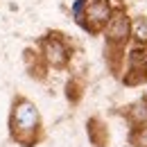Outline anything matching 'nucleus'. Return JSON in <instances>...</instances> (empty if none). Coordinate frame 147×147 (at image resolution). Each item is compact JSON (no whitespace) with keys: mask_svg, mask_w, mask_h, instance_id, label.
Listing matches in <instances>:
<instances>
[{"mask_svg":"<svg viewBox=\"0 0 147 147\" xmlns=\"http://www.w3.org/2000/svg\"><path fill=\"white\" fill-rule=\"evenodd\" d=\"M113 2L111 0H88L86 5V14H84V20H82V30L91 36H97L102 34L104 25L109 23L111 14H113Z\"/></svg>","mask_w":147,"mask_h":147,"instance_id":"nucleus-4","label":"nucleus"},{"mask_svg":"<svg viewBox=\"0 0 147 147\" xmlns=\"http://www.w3.org/2000/svg\"><path fill=\"white\" fill-rule=\"evenodd\" d=\"M131 41L147 48V16H131Z\"/></svg>","mask_w":147,"mask_h":147,"instance_id":"nucleus-8","label":"nucleus"},{"mask_svg":"<svg viewBox=\"0 0 147 147\" xmlns=\"http://www.w3.org/2000/svg\"><path fill=\"white\" fill-rule=\"evenodd\" d=\"M36 50L43 57L45 66L55 70H66L73 59V43L66 38L63 32H57V30H50L36 38Z\"/></svg>","mask_w":147,"mask_h":147,"instance_id":"nucleus-2","label":"nucleus"},{"mask_svg":"<svg viewBox=\"0 0 147 147\" xmlns=\"http://www.w3.org/2000/svg\"><path fill=\"white\" fill-rule=\"evenodd\" d=\"M127 86H138L147 82V48L134 45L127 50V73L122 75Z\"/></svg>","mask_w":147,"mask_h":147,"instance_id":"nucleus-5","label":"nucleus"},{"mask_svg":"<svg viewBox=\"0 0 147 147\" xmlns=\"http://www.w3.org/2000/svg\"><path fill=\"white\" fill-rule=\"evenodd\" d=\"M125 118H127V122H129V127H131V129L147 125V97L134 102V104L125 111Z\"/></svg>","mask_w":147,"mask_h":147,"instance_id":"nucleus-6","label":"nucleus"},{"mask_svg":"<svg viewBox=\"0 0 147 147\" xmlns=\"http://www.w3.org/2000/svg\"><path fill=\"white\" fill-rule=\"evenodd\" d=\"M122 147H131V145H122Z\"/></svg>","mask_w":147,"mask_h":147,"instance_id":"nucleus-11","label":"nucleus"},{"mask_svg":"<svg viewBox=\"0 0 147 147\" xmlns=\"http://www.w3.org/2000/svg\"><path fill=\"white\" fill-rule=\"evenodd\" d=\"M129 145L131 147H147V125L134 127L129 131Z\"/></svg>","mask_w":147,"mask_h":147,"instance_id":"nucleus-9","label":"nucleus"},{"mask_svg":"<svg viewBox=\"0 0 147 147\" xmlns=\"http://www.w3.org/2000/svg\"><path fill=\"white\" fill-rule=\"evenodd\" d=\"M102 36L107 43V50L111 52H122L125 45L131 41V16L127 14L125 7H115L111 14L109 23L102 30Z\"/></svg>","mask_w":147,"mask_h":147,"instance_id":"nucleus-3","label":"nucleus"},{"mask_svg":"<svg viewBox=\"0 0 147 147\" xmlns=\"http://www.w3.org/2000/svg\"><path fill=\"white\" fill-rule=\"evenodd\" d=\"M86 5H88V0H73V5H70V16H73V20L77 25H82V20H84Z\"/></svg>","mask_w":147,"mask_h":147,"instance_id":"nucleus-10","label":"nucleus"},{"mask_svg":"<svg viewBox=\"0 0 147 147\" xmlns=\"http://www.w3.org/2000/svg\"><path fill=\"white\" fill-rule=\"evenodd\" d=\"M23 59H25V66H27V70L34 75V77H43L45 73V61H43V57L38 55V50H32V48H27L25 52H23Z\"/></svg>","mask_w":147,"mask_h":147,"instance_id":"nucleus-7","label":"nucleus"},{"mask_svg":"<svg viewBox=\"0 0 147 147\" xmlns=\"http://www.w3.org/2000/svg\"><path fill=\"white\" fill-rule=\"evenodd\" d=\"M9 138L20 147H36L43 140V120L30 97L16 95L9 109Z\"/></svg>","mask_w":147,"mask_h":147,"instance_id":"nucleus-1","label":"nucleus"}]
</instances>
